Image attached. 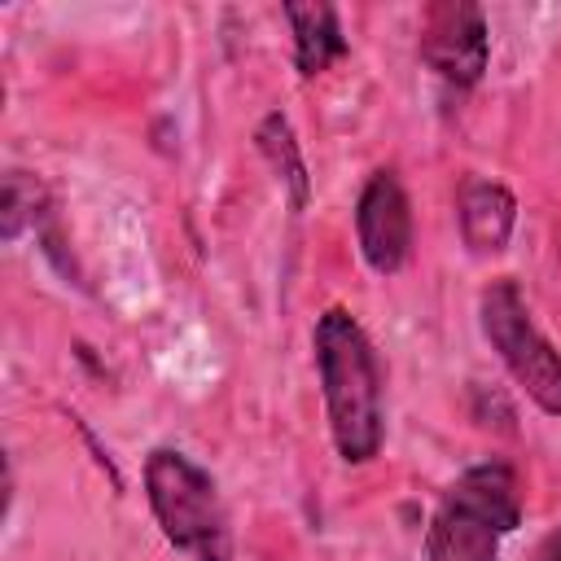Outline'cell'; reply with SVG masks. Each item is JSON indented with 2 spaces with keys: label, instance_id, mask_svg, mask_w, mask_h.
Returning <instances> with one entry per match:
<instances>
[{
  "label": "cell",
  "instance_id": "1",
  "mask_svg": "<svg viewBox=\"0 0 561 561\" xmlns=\"http://www.w3.org/2000/svg\"><path fill=\"white\" fill-rule=\"evenodd\" d=\"M311 351H316V377H320L333 447L346 465H368L381 451V434H386L377 351L346 307H329L316 320Z\"/></svg>",
  "mask_w": 561,
  "mask_h": 561
},
{
  "label": "cell",
  "instance_id": "2",
  "mask_svg": "<svg viewBox=\"0 0 561 561\" xmlns=\"http://www.w3.org/2000/svg\"><path fill=\"white\" fill-rule=\"evenodd\" d=\"M517 522L522 486L513 465L482 460L443 491L425 526V561H500V543Z\"/></svg>",
  "mask_w": 561,
  "mask_h": 561
},
{
  "label": "cell",
  "instance_id": "3",
  "mask_svg": "<svg viewBox=\"0 0 561 561\" xmlns=\"http://www.w3.org/2000/svg\"><path fill=\"white\" fill-rule=\"evenodd\" d=\"M145 500L167 543L197 561H232L228 513L215 478L175 447H153L145 460Z\"/></svg>",
  "mask_w": 561,
  "mask_h": 561
},
{
  "label": "cell",
  "instance_id": "4",
  "mask_svg": "<svg viewBox=\"0 0 561 561\" xmlns=\"http://www.w3.org/2000/svg\"><path fill=\"white\" fill-rule=\"evenodd\" d=\"M478 320H482L486 342L495 346V355L513 373V381L526 390V399L539 412L561 416V351L530 320V307H526L522 285L513 276H500L482 289Z\"/></svg>",
  "mask_w": 561,
  "mask_h": 561
},
{
  "label": "cell",
  "instance_id": "5",
  "mask_svg": "<svg viewBox=\"0 0 561 561\" xmlns=\"http://www.w3.org/2000/svg\"><path fill=\"white\" fill-rule=\"evenodd\" d=\"M486 18L469 0H434L421 13V61L451 88H473L486 70Z\"/></svg>",
  "mask_w": 561,
  "mask_h": 561
},
{
  "label": "cell",
  "instance_id": "6",
  "mask_svg": "<svg viewBox=\"0 0 561 561\" xmlns=\"http://www.w3.org/2000/svg\"><path fill=\"white\" fill-rule=\"evenodd\" d=\"M359 254L377 276H394L412 259V206L394 171H373L355 202Z\"/></svg>",
  "mask_w": 561,
  "mask_h": 561
},
{
  "label": "cell",
  "instance_id": "7",
  "mask_svg": "<svg viewBox=\"0 0 561 561\" xmlns=\"http://www.w3.org/2000/svg\"><path fill=\"white\" fill-rule=\"evenodd\" d=\"M460 237L473 254H500L517 224V197L500 180H465L460 197Z\"/></svg>",
  "mask_w": 561,
  "mask_h": 561
},
{
  "label": "cell",
  "instance_id": "8",
  "mask_svg": "<svg viewBox=\"0 0 561 561\" xmlns=\"http://www.w3.org/2000/svg\"><path fill=\"white\" fill-rule=\"evenodd\" d=\"M285 18H289V31H294V66L302 79H316L324 75L337 57H346V35L337 26V9L333 4H298L289 0L285 4Z\"/></svg>",
  "mask_w": 561,
  "mask_h": 561
},
{
  "label": "cell",
  "instance_id": "9",
  "mask_svg": "<svg viewBox=\"0 0 561 561\" xmlns=\"http://www.w3.org/2000/svg\"><path fill=\"white\" fill-rule=\"evenodd\" d=\"M254 140H259V153L267 158V167L276 171V180L289 188V206L302 210L311 180H307V162H302V149H298V136H294L289 118H285V114H267V118L259 123Z\"/></svg>",
  "mask_w": 561,
  "mask_h": 561
},
{
  "label": "cell",
  "instance_id": "10",
  "mask_svg": "<svg viewBox=\"0 0 561 561\" xmlns=\"http://www.w3.org/2000/svg\"><path fill=\"white\" fill-rule=\"evenodd\" d=\"M48 210V188L31 171H9L4 175V202H0V237L18 241L26 224H35Z\"/></svg>",
  "mask_w": 561,
  "mask_h": 561
},
{
  "label": "cell",
  "instance_id": "11",
  "mask_svg": "<svg viewBox=\"0 0 561 561\" xmlns=\"http://www.w3.org/2000/svg\"><path fill=\"white\" fill-rule=\"evenodd\" d=\"M535 561H561V526L548 530V539L535 548Z\"/></svg>",
  "mask_w": 561,
  "mask_h": 561
}]
</instances>
